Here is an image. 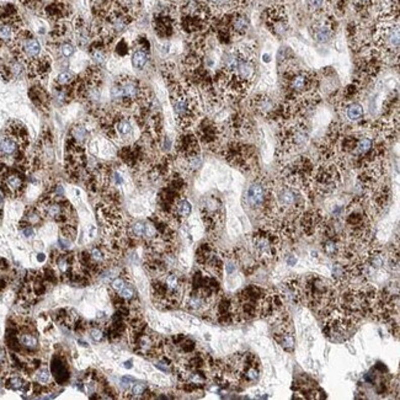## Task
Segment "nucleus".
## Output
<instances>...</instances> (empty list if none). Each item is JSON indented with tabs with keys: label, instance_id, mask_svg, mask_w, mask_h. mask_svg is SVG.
<instances>
[{
	"label": "nucleus",
	"instance_id": "23",
	"mask_svg": "<svg viewBox=\"0 0 400 400\" xmlns=\"http://www.w3.org/2000/svg\"><path fill=\"white\" fill-rule=\"evenodd\" d=\"M129 390H131L132 395L137 398V396L144 395L146 393V387L144 384H142V383H133L131 385V388H129Z\"/></svg>",
	"mask_w": 400,
	"mask_h": 400
},
{
	"label": "nucleus",
	"instance_id": "18",
	"mask_svg": "<svg viewBox=\"0 0 400 400\" xmlns=\"http://www.w3.org/2000/svg\"><path fill=\"white\" fill-rule=\"evenodd\" d=\"M52 372H53V376H55L56 381H57L58 383H64L67 381V379H68V376H69L68 368H67L64 361H62L61 359L53 360Z\"/></svg>",
	"mask_w": 400,
	"mask_h": 400
},
{
	"label": "nucleus",
	"instance_id": "24",
	"mask_svg": "<svg viewBox=\"0 0 400 400\" xmlns=\"http://www.w3.org/2000/svg\"><path fill=\"white\" fill-rule=\"evenodd\" d=\"M307 3H308L309 10L313 13H319L320 10H323L325 0H307Z\"/></svg>",
	"mask_w": 400,
	"mask_h": 400
},
{
	"label": "nucleus",
	"instance_id": "12",
	"mask_svg": "<svg viewBox=\"0 0 400 400\" xmlns=\"http://www.w3.org/2000/svg\"><path fill=\"white\" fill-rule=\"evenodd\" d=\"M202 221L210 234L216 235L224 222V208L221 199L216 196H208L201 204Z\"/></svg>",
	"mask_w": 400,
	"mask_h": 400
},
{
	"label": "nucleus",
	"instance_id": "11",
	"mask_svg": "<svg viewBox=\"0 0 400 400\" xmlns=\"http://www.w3.org/2000/svg\"><path fill=\"white\" fill-rule=\"evenodd\" d=\"M324 319H325V323H324L325 326H324L323 331L332 341L345 340L346 337L350 336L355 326L360 322L359 319L346 314L337 307H335L334 311Z\"/></svg>",
	"mask_w": 400,
	"mask_h": 400
},
{
	"label": "nucleus",
	"instance_id": "25",
	"mask_svg": "<svg viewBox=\"0 0 400 400\" xmlns=\"http://www.w3.org/2000/svg\"><path fill=\"white\" fill-rule=\"evenodd\" d=\"M70 80H72V74H70L69 72H63L58 75L57 84L61 86L68 85V84L70 83Z\"/></svg>",
	"mask_w": 400,
	"mask_h": 400
},
{
	"label": "nucleus",
	"instance_id": "4",
	"mask_svg": "<svg viewBox=\"0 0 400 400\" xmlns=\"http://www.w3.org/2000/svg\"><path fill=\"white\" fill-rule=\"evenodd\" d=\"M170 98L177 123L186 131L199 116L198 95L188 84L176 83L170 88Z\"/></svg>",
	"mask_w": 400,
	"mask_h": 400
},
{
	"label": "nucleus",
	"instance_id": "2",
	"mask_svg": "<svg viewBox=\"0 0 400 400\" xmlns=\"http://www.w3.org/2000/svg\"><path fill=\"white\" fill-rule=\"evenodd\" d=\"M297 287L298 302L320 317H328L336 307L339 287L334 281L319 275H307L297 278Z\"/></svg>",
	"mask_w": 400,
	"mask_h": 400
},
{
	"label": "nucleus",
	"instance_id": "9",
	"mask_svg": "<svg viewBox=\"0 0 400 400\" xmlns=\"http://www.w3.org/2000/svg\"><path fill=\"white\" fill-rule=\"evenodd\" d=\"M225 159L245 173L254 171L258 168V154L253 145L241 139H233L222 148Z\"/></svg>",
	"mask_w": 400,
	"mask_h": 400
},
{
	"label": "nucleus",
	"instance_id": "6",
	"mask_svg": "<svg viewBox=\"0 0 400 400\" xmlns=\"http://www.w3.org/2000/svg\"><path fill=\"white\" fill-rule=\"evenodd\" d=\"M399 22L398 13H394L391 9L389 13H385L381 16L379 24L374 31V44L376 49L381 52L382 56H395L398 57L399 52Z\"/></svg>",
	"mask_w": 400,
	"mask_h": 400
},
{
	"label": "nucleus",
	"instance_id": "31",
	"mask_svg": "<svg viewBox=\"0 0 400 400\" xmlns=\"http://www.w3.org/2000/svg\"><path fill=\"white\" fill-rule=\"evenodd\" d=\"M168 2H171V3H177V2H181V0H168Z\"/></svg>",
	"mask_w": 400,
	"mask_h": 400
},
{
	"label": "nucleus",
	"instance_id": "10",
	"mask_svg": "<svg viewBox=\"0 0 400 400\" xmlns=\"http://www.w3.org/2000/svg\"><path fill=\"white\" fill-rule=\"evenodd\" d=\"M111 97L118 101L122 105H134V104H146L148 95H145V89L140 85L137 79L128 77H121L111 88Z\"/></svg>",
	"mask_w": 400,
	"mask_h": 400
},
{
	"label": "nucleus",
	"instance_id": "14",
	"mask_svg": "<svg viewBox=\"0 0 400 400\" xmlns=\"http://www.w3.org/2000/svg\"><path fill=\"white\" fill-rule=\"evenodd\" d=\"M278 104L267 91L256 94L254 97L249 100V108L253 112L264 117H271Z\"/></svg>",
	"mask_w": 400,
	"mask_h": 400
},
{
	"label": "nucleus",
	"instance_id": "21",
	"mask_svg": "<svg viewBox=\"0 0 400 400\" xmlns=\"http://www.w3.org/2000/svg\"><path fill=\"white\" fill-rule=\"evenodd\" d=\"M36 379L39 384L42 385H47L51 381V372L47 367L42 366V367H38L36 370Z\"/></svg>",
	"mask_w": 400,
	"mask_h": 400
},
{
	"label": "nucleus",
	"instance_id": "8",
	"mask_svg": "<svg viewBox=\"0 0 400 400\" xmlns=\"http://www.w3.org/2000/svg\"><path fill=\"white\" fill-rule=\"evenodd\" d=\"M273 181L267 179H256L249 185L245 192V205L255 215L266 219L272 205Z\"/></svg>",
	"mask_w": 400,
	"mask_h": 400
},
{
	"label": "nucleus",
	"instance_id": "28",
	"mask_svg": "<svg viewBox=\"0 0 400 400\" xmlns=\"http://www.w3.org/2000/svg\"><path fill=\"white\" fill-rule=\"evenodd\" d=\"M355 3H356L357 7L362 8V9H366V8L370 7L372 3H373V0H355Z\"/></svg>",
	"mask_w": 400,
	"mask_h": 400
},
{
	"label": "nucleus",
	"instance_id": "5",
	"mask_svg": "<svg viewBox=\"0 0 400 400\" xmlns=\"http://www.w3.org/2000/svg\"><path fill=\"white\" fill-rule=\"evenodd\" d=\"M284 239L270 225L258 228L250 236V250L259 265H271L280 259Z\"/></svg>",
	"mask_w": 400,
	"mask_h": 400
},
{
	"label": "nucleus",
	"instance_id": "13",
	"mask_svg": "<svg viewBox=\"0 0 400 400\" xmlns=\"http://www.w3.org/2000/svg\"><path fill=\"white\" fill-rule=\"evenodd\" d=\"M265 22L270 31L277 37H282L288 30V18L287 11L282 5H275L265 11Z\"/></svg>",
	"mask_w": 400,
	"mask_h": 400
},
{
	"label": "nucleus",
	"instance_id": "7",
	"mask_svg": "<svg viewBox=\"0 0 400 400\" xmlns=\"http://www.w3.org/2000/svg\"><path fill=\"white\" fill-rule=\"evenodd\" d=\"M341 184V168L332 160H320L315 165L311 181V192L330 195Z\"/></svg>",
	"mask_w": 400,
	"mask_h": 400
},
{
	"label": "nucleus",
	"instance_id": "1",
	"mask_svg": "<svg viewBox=\"0 0 400 400\" xmlns=\"http://www.w3.org/2000/svg\"><path fill=\"white\" fill-rule=\"evenodd\" d=\"M258 49L255 44L244 43L225 56L218 84L228 96L244 97L252 89L258 73Z\"/></svg>",
	"mask_w": 400,
	"mask_h": 400
},
{
	"label": "nucleus",
	"instance_id": "15",
	"mask_svg": "<svg viewBox=\"0 0 400 400\" xmlns=\"http://www.w3.org/2000/svg\"><path fill=\"white\" fill-rule=\"evenodd\" d=\"M313 37L319 43H328L334 36V24L331 18H320L312 27Z\"/></svg>",
	"mask_w": 400,
	"mask_h": 400
},
{
	"label": "nucleus",
	"instance_id": "20",
	"mask_svg": "<svg viewBox=\"0 0 400 400\" xmlns=\"http://www.w3.org/2000/svg\"><path fill=\"white\" fill-rule=\"evenodd\" d=\"M149 55H148V49L144 48V47H139L132 53V66L138 70L144 69V67L148 63Z\"/></svg>",
	"mask_w": 400,
	"mask_h": 400
},
{
	"label": "nucleus",
	"instance_id": "19",
	"mask_svg": "<svg viewBox=\"0 0 400 400\" xmlns=\"http://www.w3.org/2000/svg\"><path fill=\"white\" fill-rule=\"evenodd\" d=\"M5 387L8 388V389H13V390H22V391H27L29 389L30 384L29 383H26L22 377L18 376V374H10V376H8L7 378H5Z\"/></svg>",
	"mask_w": 400,
	"mask_h": 400
},
{
	"label": "nucleus",
	"instance_id": "29",
	"mask_svg": "<svg viewBox=\"0 0 400 400\" xmlns=\"http://www.w3.org/2000/svg\"><path fill=\"white\" fill-rule=\"evenodd\" d=\"M22 234L26 236V238H31V236L35 234V232H33L32 227H30V225H26V227L22 228Z\"/></svg>",
	"mask_w": 400,
	"mask_h": 400
},
{
	"label": "nucleus",
	"instance_id": "17",
	"mask_svg": "<svg viewBox=\"0 0 400 400\" xmlns=\"http://www.w3.org/2000/svg\"><path fill=\"white\" fill-rule=\"evenodd\" d=\"M343 115L351 122H359L365 116V109L361 104L348 101L343 105Z\"/></svg>",
	"mask_w": 400,
	"mask_h": 400
},
{
	"label": "nucleus",
	"instance_id": "30",
	"mask_svg": "<svg viewBox=\"0 0 400 400\" xmlns=\"http://www.w3.org/2000/svg\"><path fill=\"white\" fill-rule=\"evenodd\" d=\"M37 260L39 261V263H43V261L46 260V255H44V254H38L37 255Z\"/></svg>",
	"mask_w": 400,
	"mask_h": 400
},
{
	"label": "nucleus",
	"instance_id": "27",
	"mask_svg": "<svg viewBox=\"0 0 400 400\" xmlns=\"http://www.w3.org/2000/svg\"><path fill=\"white\" fill-rule=\"evenodd\" d=\"M90 336H91V339L94 340V341H101V340L104 339V332L98 328H92L91 330H90Z\"/></svg>",
	"mask_w": 400,
	"mask_h": 400
},
{
	"label": "nucleus",
	"instance_id": "22",
	"mask_svg": "<svg viewBox=\"0 0 400 400\" xmlns=\"http://www.w3.org/2000/svg\"><path fill=\"white\" fill-rule=\"evenodd\" d=\"M72 133L73 137H74L75 142H84V140L86 139V137H88V131H86V128L81 125L75 126V127L73 128Z\"/></svg>",
	"mask_w": 400,
	"mask_h": 400
},
{
	"label": "nucleus",
	"instance_id": "32",
	"mask_svg": "<svg viewBox=\"0 0 400 400\" xmlns=\"http://www.w3.org/2000/svg\"><path fill=\"white\" fill-rule=\"evenodd\" d=\"M281 2H284V0H281Z\"/></svg>",
	"mask_w": 400,
	"mask_h": 400
},
{
	"label": "nucleus",
	"instance_id": "16",
	"mask_svg": "<svg viewBox=\"0 0 400 400\" xmlns=\"http://www.w3.org/2000/svg\"><path fill=\"white\" fill-rule=\"evenodd\" d=\"M227 30L236 36H244L250 26L249 18L241 13H233L232 15H227Z\"/></svg>",
	"mask_w": 400,
	"mask_h": 400
},
{
	"label": "nucleus",
	"instance_id": "26",
	"mask_svg": "<svg viewBox=\"0 0 400 400\" xmlns=\"http://www.w3.org/2000/svg\"><path fill=\"white\" fill-rule=\"evenodd\" d=\"M74 51H75L74 46H73L72 43H69V42H64V43L61 46V52L64 57H72Z\"/></svg>",
	"mask_w": 400,
	"mask_h": 400
},
{
	"label": "nucleus",
	"instance_id": "3",
	"mask_svg": "<svg viewBox=\"0 0 400 400\" xmlns=\"http://www.w3.org/2000/svg\"><path fill=\"white\" fill-rule=\"evenodd\" d=\"M277 154L281 159L301 154L311 139V129L303 117H293L280 123Z\"/></svg>",
	"mask_w": 400,
	"mask_h": 400
}]
</instances>
